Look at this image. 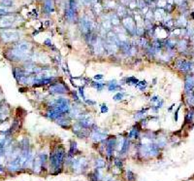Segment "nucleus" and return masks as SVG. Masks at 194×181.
<instances>
[{
  "label": "nucleus",
  "instance_id": "f257e3e1",
  "mask_svg": "<svg viewBox=\"0 0 194 181\" xmlns=\"http://www.w3.org/2000/svg\"><path fill=\"white\" fill-rule=\"evenodd\" d=\"M65 149L63 146H58L52 153L51 156V166L54 169H61L62 163L65 159Z\"/></svg>",
  "mask_w": 194,
  "mask_h": 181
},
{
  "label": "nucleus",
  "instance_id": "f03ea898",
  "mask_svg": "<svg viewBox=\"0 0 194 181\" xmlns=\"http://www.w3.org/2000/svg\"><path fill=\"white\" fill-rule=\"evenodd\" d=\"M174 67L179 72L189 74L194 67V61L192 60H187L185 58H179L174 62Z\"/></svg>",
  "mask_w": 194,
  "mask_h": 181
},
{
  "label": "nucleus",
  "instance_id": "7ed1b4c3",
  "mask_svg": "<svg viewBox=\"0 0 194 181\" xmlns=\"http://www.w3.org/2000/svg\"><path fill=\"white\" fill-rule=\"evenodd\" d=\"M122 26L125 28V31L131 36H136V23L132 16H126L122 19Z\"/></svg>",
  "mask_w": 194,
  "mask_h": 181
},
{
  "label": "nucleus",
  "instance_id": "20e7f679",
  "mask_svg": "<svg viewBox=\"0 0 194 181\" xmlns=\"http://www.w3.org/2000/svg\"><path fill=\"white\" fill-rule=\"evenodd\" d=\"M1 40L5 43H11L20 39V32L17 30H4L0 34Z\"/></svg>",
  "mask_w": 194,
  "mask_h": 181
},
{
  "label": "nucleus",
  "instance_id": "39448f33",
  "mask_svg": "<svg viewBox=\"0 0 194 181\" xmlns=\"http://www.w3.org/2000/svg\"><path fill=\"white\" fill-rule=\"evenodd\" d=\"M6 57L10 61H24L28 58V53H24V52L14 47L12 50L8 51Z\"/></svg>",
  "mask_w": 194,
  "mask_h": 181
},
{
  "label": "nucleus",
  "instance_id": "423d86ee",
  "mask_svg": "<svg viewBox=\"0 0 194 181\" xmlns=\"http://www.w3.org/2000/svg\"><path fill=\"white\" fill-rule=\"evenodd\" d=\"M50 93L52 95H64L68 92V88L63 83H54L50 86Z\"/></svg>",
  "mask_w": 194,
  "mask_h": 181
},
{
  "label": "nucleus",
  "instance_id": "0eeeda50",
  "mask_svg": "<svg viewBox=\"0 0 194 181\" xmlns=\"http://www.w3.org/2000/svg\"><path fill=\"white\" fill-rule=\"evenodd\" d=\"M16 23V16L15 15H5L1 16L0 18V27L1 28H7L11 27Z\"/></svg>",
  "mask_w": 194,
  "mask_h": 181
},
{
  "label": "nucleus",
  "instance_id": "6e6552de",
  "mask_svg": "<svg viewBox=\"0 0 194 181\" xmlns=\"http://www.w3.org/2000/svg\"><path fill=\"white\" fill-rule=\"evenodd\" d=\"M194 90V74L189 73L185 75V92L187 93Z\"/></svg>",
  "mask_w": 194,
  "mask_h": 181
},
{
  "label": "nucleus",
  "instance_id": "1a4fd4ad",
  "mask_svg": "<svg viewBox=\"0 0 194 181\" xmlns=\"http://www.w3.org/2000/svg\"><path fill=\"white\" fill-rule=\"evenodd\" d=\"M106 134L104 133V131H100L99 128H94V130H91V133H90V137L93 139V140L95 141H102V140H104V139H106Z\"/></svg>",
  "mask_w": 194,
  "mask_h": 181
},
{
  "label": "nucleus",
  "instance_id": "9d476101",
  "mask_svg": "<svg viewBox=\"0 0 194 181\" xmlns=\"http://www.w3.org/2000/svg\"><path fill=\"white\" fill-rule=\"evenodd\" d=\"M153 14H154V20H156V22H162V20H164L165 17H166L167 12L165 11V9L157 8L155 11H153Z\"/></svg>",
  "mask_w": 194,
  "mask_h": 181
},
{
  "label": "nucleus",
  "instance_id": "9b49d317",
  "mask_svg": "<svg viewBox=\"0 0 194 181\" xmlns=\"http://www.w3.org/2000/svg\"><path fill=\"white\" fill-rule=\"evenodd\" d=\"M15 48L19 49V50L24 52V53H29L31 49V44L27 41H20L15 45Z\"/></svg>",
  "mask_w": 194,
  "mask_h": 181
},
{
  "label": "nucleus",
  "instance_id": "f8f14e48",
  "mask_svg": "<svg viewBox=\"0 0 194 181\" xmlns=\"http://www.w3.org/2000/svg\"><path fill=\"white\" fill-rule=\"evenodd\" d=\"M177 48H178V51L179 53L181 54H185L186 52L188 51V41L186 39H182L178 41V45H177Z\"/></svg>",
  "mask_w": 194,
  "mask_h": 181
},
{
  "label": "nucleus",
  "instance_id": "ddd939ff",
  "mask_svg": "<svg viewBox=\"0 0 194 181\" xmlns=\"http://www.w3.org/2000/svg\"><path fill=\"white\" fill-rule=\"evenodd\" d=\"M55 122H56V124L59 125V126L62 128H69L70 125H71V120H70V118H66L65 114L63 115V116L59 117L58 119H56Z\"/></svg>",
  "mask_w": 194,
  "mask_h": 181
},
{
  "label": "nucleus",
  "instance_id": "4468645a",
  "mask_svg": "<svg viewBox=\"0 0 194 181\" xmlns=\"http://www.w3.org/2000/svg\"><path fill=\"white\" fill-rule=\"evenodd\" d=\"M108 90L109 92H119L121 90V84H118V81L116 80H113V81H110L108 83Z\"/></svg>",
  "mask_w": 194,
  "mask_h": 181
},
{
  "label": "nucleus",
  "instance_id": "2eb2a0df",
  "mask_svg": "<svg viewBox=\"0 0 194 181\" xmlns=\"http://www.w3.org/2000/svg\"><path fill=\"white\" fill-rule=\"evenodd\" d=\"M44 11L46 13H52L54 11V3L52 0H46L44 3Z\"/></svg>",
  "mask_w": 194,
  "mask_h": 181
},
{
  "label": "nucleus",
  "instance_id": "dca6fc26",
  "mask_svg": "<svg viewBox=\"0 0 194 181\" xmlns=\"http://www.w3.org/2000/svg\"><path fill=\"white\" fill-rule=\"evenodd\" d=\"M185 124H190L194 122V107H189V109L185 114Z\"/></svg>",
  "mask_w": 194,
  "mask_h": 181
},
{
  "label": "nucleus",
  "instance_id": "f3484780",
  "mask_svg": "<svg viewBox=\"0 0 194 181\" xmlns=\"http://www.w3.org/2000/svg\"><path fill=\"white\" fill-rule=\"evenodd\" d=\"M116 15L118 16V18H124V17L127 16V9H126V6L123 5H118L116 7Z\"/></svg>",
  "mask_w": 194,
  "mask_h": 181
},
{
  "label": "nucleus",
  "instance_id": "a211bd4d",
  "mask_svg": "<svg viewBox=\"0 0 194 181\" xmlns=\"http://www.w3.org/2000/svg\"><path fill=\"white\" fill-rule=\"evenodd\" d=\"M187 26V20H186L185 15H182L176 22V26L179 28H185Z\"/></svg>",
  "mask_w": 194,
  "mask_h": 181
},
{
  "label": "nucleus",
  "instance_id": "6ab92c4d",
  "mask_svg": "<svg viewBox=\"0 0 194 181\" xmlns=\"http://www.w3.org/2000/svg\"><path fill=\"white\" fill-rule=\"evenodd\" d=\"M107 19L112 23L113 26H118V24L121 23V20H119L118 16L116 15V13H112V14H110V15H109V16L107 17Z\"/></svg>",
  "mask_w": 194,
  "mask_h": 181
},
{
  "label": "nucleus",
  "instance_id": "aec40b11",
  "mask_svg": "<svg viewBox=\"0 0 194 181\" xmlns=\"http://www.w3.org/2000/svg\"><path fill=\"white\" fill-rule=\"evenodd\" d=\"M103 10H104V7H103V5H101L100 3L96 2L93 4V11L96 15H101L102 12H103Z\"/></svg>",
  "mask_w": 194,
  "mask_h": 181
},
{
  "label": "nucleus",
  "instance_id": "412c9836",
  "mask_svg": "<svg viewBox=\"0 0 194 181\" xmlns=\"http://www.w3.org/2000/svg\"><path fill=\"white\" fill-rule=\"evenodd\" d=\"M128 148H129V138H125L123 139L122 146L121 148V154H125L128 151Z\"/></svg>",
  "mask_w": 194,
  "mask_h": 181
},
{
  "label": "nucleus",
  "instance_id": "4be33fe9",
  "mask_svg": "<svg viewBox=\"0 0 194 181\" xmlns=\"http://www.w3.org/2000/svg\"><path fill=\"white\" fill-rule=\"evenodd\" d=\"M12 12H13L12 7H5V6L0 5V15L5 16V15H8L9 13H12Z\"/></svg>",
  "mask_w": 194,
  "mask_h": 181
},
{
  "label": "nucleus",
  "instance_id": "5701e85b",
  "mask_svg": "<svg viewBox=\"0 0 194 181\" xmlns=\"http://www.w3.org/2000/svg\"><path fill=\"white\" fill-rule=\"evenodd\" d=\"M116 2L114 0H106L105 3H104V8H107V9H115L116 8Z\"/></svg>",
  "mask_w": 194,
  "mask_h": 181
},
{
  "label": "nucleus",
  "instance_id": "b1692460",
  "mask_svg": "<svg viewBox=\"0 0 194 181\" xmlns=\"http://www.w3.org/2000/svg\"><path fill=\"white\" fill-rule=\"evenodd\" d=\"M166 143H167L166 137L160 136V137H157L156 138V145L158 146V147H163V146L166 145Z\"/></svg>",
  "mask_w": 194,
  "mask_h": 181
},
{
  "label": "nucleus",
  "instance_id": "393cba45",
  "mask_svg": "<svg viewBox=\"0 0 194 181\" xmlns=\"http://www.w3.org/2000/svg\"><path fill=\"white\" fill-rule=\"evenodd\" d=\"M91 86L93 87V88L95 89V90H97L98 92H101L102 90L104 89V87H105V85L103 84L102 82H92L91 83Z\"/></svg>",
  "mask_w": 194,
  "mask_h": 181
},
{
  "label": "nucleus",
  "instance_id": "a878e982",
  "mask_svg": "<svg viewBox=\"0 0 194 181\" xmlns=\"http://www.w3.org/2000/svg\"><path fill=\"white\" fill-rule=\"evenodd\" d=\"M77 151H78L77 143H76L75 141H74V142H72V143H71V146H70V150H69L68 156H69V157H72V156H74V154H76Z\"/></svg>",
  "mask_w": 194,
  "mask_h": 181
},
{
  "label": "nucleus",
  "instance_id": "bb28decb",
  "mask_svg": "<svg viewBox=\"0 0 194 181\" xmlns=\"http://www.w3.org/2000/svg\"><path fill=\"white\" fill-rule=\"evenodd\" d=\"M138 43H139V45H140L141 47H143L145 49H147V47H149V41H147V38L144 37V36L143 37H140Z\"/></svg>",
  "mask_w": 194,
  "mask_h": 181
},
{
  "label": "nucleus",
  "instance_id": "cd10ccee",
  "mask_svg": "<svg viewBox=\"0 0 194 181\" xmlns=\"http://www.w3.org/2000/svg\"><path fill=\"white\" fill-rule=\"evenodd\" d=\"M128 136H129L128 138H138L139 137V130L137 128H132V130L130 131Z\"/></svg>",
  "mask_w": 194,
  "mask_h": 181
},
{
  "label": "nucleus",
  "instance_id": "c85d7f7f",
  "mask_svg": "<svg viewBox=\"0 0 194 181\" xmlns=\"http://www.w3.org/2000/svg\"><path fill=\"white\" fill-rule=\"evenodd\" d=\"M123 97H124V93H123V92H118L114 96H113V99H114L115 101H121Z\"/></svg>",
  "mask_w": 194,
  "mask_h": 181
},
{
  "label": "nucleus",
  "instance_id": "c756f323",
  "mask_svg": "<svg viewBox=\"0 0 194 181\" xmlns=\"http://www.w3.org/2000/svg\"><path fill=\"white\" fill-rule=\"evenodd\" d=\"M0 5L5 7H12L14 5V0H0Z\"/></svg>",
  "mask_w": 194,
  "mask_h": 181
},
{
  "label": "nucleus",
  "instance_id": "7c9ffc66",
  "mask_svg": "<svg viewBox=\"0 0 194 181\" xmlns=\"http://www.w3.org/2000/svg\"><path fill=\"white\" fill-rule=\"evenodd\" d=\"M166 6H167V0H158L157 1V8L165 9Z\"/></svg>",
  "mask_w": 194,
  "mask_h": 181
},
{
  "label": "nucleus",
  "instance_id": "2f4dec72",
  "mask_svg": "<svg viewBox=\"0 0 194 181\" xmlns=\"http://www.w3.org/2000/svg\"><path fill=\"white\" fill-rule=\"evenodd\" d=\"M147 82L146 81H139V83L137 84V88H138L139 90H144L145 89H146V87H147Z\"/></svg>",
  "mask_w": 194,
  "mask_h": 181
},
{
  "label": "nucleus",
  "instance_id": "473e14b6",
  "mask_svg": "<svg viewBox=\"0 0 194 181\" xmlns=\"http://www.w3.org/2000/svg\"><path fill=\"white\" fill-rule=\"evenodd\" d=\"M78 95H79V96H80V97H82V99H83V100L86 99V96H84V87H80V88H79V90H78Z\"/></svg>",
  "mask_w": 194,
  "mask_h": 181
},
{
  "label": "nucleus",
  "instance_id": "72a5a7b5",
  "mask_svg": "<svg viewBox=\"0 0 194 181\" xmlns=\"http://www.w3.org/2000/svg\"><path fill=\"white\" fill-rule=\"evenodd\" d=\"M100 111H101V113H107L108 111H109V108H108V106H107V104L106 103H103V104H101V106H100Z\"/></svg>",
  "mask_w": 194,
  "mask_h": 181
},
{
  "label": "nucleus",
  "instance_id": "f704fd0d",
  "mask_svg": "<svg viewBox=\"0 0 194 181\" xmlns=\"http://www.w3.org/2000/svg\"><path fill=\"white\" fill-rule=\"evenodd\" d=\"M96 166H97V168H98V169L103 168V166H105V162L103 161V160H101V159L97 160V161H96Z\"/></svg>",
  "mask_w": 194,
  "mask_h": 181
},
{
  "label": "nucleus",
  "instance_id": "c9c22d12",
  "mask_svg": "<svg viewBox=\"0 0 194 181\" xmlns=\"http://www.w3.org/2000/svg\"><path fill=\"white\" fill-rule=\"evenodd\" d=\"M84 102H86L87 105H89V106L96 105V101H94V100H92V99H84Z\"/></svg>",
  "mask_w": 194,
  "mask_h": 181
},
{
  "label": "nucleus",
  "instance_id": "e433bc0d",
  "mask_svg": "<svg viewBox=\"0 0 194 181\" xmlns=\"http://www.w3.org/2000/svg\"><path fill=\"white\" fill-rule=\"evenodd\" d=\"M160 99H161V97H159L158 96H153L150 99V102L153 103V104H155V103H156Z\"/></svg>",
  "mask_w": 194,
  "mask_h": 181
},
{
  "label": "nucleus",
  "instance_id": "4c0bfd02",
  "mask_svg": "<svg viewBox=\"0 0 194 181\" xmlns=\"http://www.w3.org/2000/svg\"><path fill=\"white\" fill-rule=\"evenodd\" d=\"M81 3H82L83 5L84 6H89L92 4V2H91V0H80Z\"/></svg>",
  "mask_w": 194,
  "mask_h": 181
},
{
  "label": "nucleus",
  "instance_id": "58836bf2",
  "mask_svg": "<svg viewBox=\"0 0 194 181\" xmlns=\"http://www.w3.org/2000/svg\"><path fill=\"white\" fill-rule=\"evenodd\" d=\"M179 108H181V106L178 107V109L176 110V112H174V120L175 122H178V119H179Z\"/></svg>",
  "mask_w": 194,
  "mask_h": 181
},
{
  "label": "nucleus",
  "instance_id": "ea45409f",
  "mask_svg": "<svg viewBox=\"0 0 194 181\" xmlns=\"http://www.w3.org/2000/svg\"><path fill=\"white\" fill-rule=\"evenodd\" d=\"M127 176H128V179L129 180H134V179H135V175H134V173L132 172H130V170H128Z\"/></svg>",
  "mask_w": 194,
  "mask_h": 181
},
{
  "label": "nucleus",
  "instance_id": "a19ab883",
  "mask_svg": "<svg viewBox=\"0 0 194 181\" xmlns=\"http://www.w3.org/2000/svg\"><path fill=\"white\" fill-rule=\"evenodd\" d=\"M104 78V76H103V74H96V75H94V77H93V79L94 80H102Z\"/></svg>",
  "mask_w": 194,
  "mask_h": 181
},
{
  "label": "nucleus",
  "instance_id": "79ce46f5",
  "mask_svg": "<svg viewBox=\"0 0 194 181\" xmlns=\"http://www.w3.org/2000/svg\"><path fill=\"white\" fill-rule=\"evenodd\" d=\"M130 1H131V0H121V5H123V6H128Z\"/></svg>",
  "mask_w": 194,
  "mask_h": 181
},
{
  "label": "nucleus",
  "instance_id": "37998d69",
  "mask_svg": "<svg viewBox=\"0 0 194 181\" xmlns=\"http://www.w3.org/2000/svg\"><path fill=\"white\" fill-rule=\"evenodd\" d=\"M182 1H183V0H174V3H176L177 5H179Z\"/></svg>",
  "mask_w": 194,
  "mask_h": 181
},
{
  "label": "nucleus",
  "instance_id": "c03bdc74",
  "mask_svg": "<svg viewBox=\"0 0 194 181\" xmlns=\"http://www.w3.org/2000/svg\"><path fill=\"white\" fill-rule=\"evenodd\" d=\"M91 2H92V3H93V4H94V3H96V2H98V0H91Z\"/></svg>",
  "mask_w": 194,
  "mask_h": 181
},
{
  "label": "nucleus",
  "instance_id": "a18cd8bd",
  "mask_svg": "<svg viewBox=\"0 0 194 181\" xmlns=\"http://www.w3.org/2000/svg\"><path fill=\"white\" fill-rule=\"evenodd\" d=\"M193 107H194V101H193Z\"/></svg>",
  "mask_w": 194,
  "mask_h": 181
},
{
  "label": "nucleus",
  "instance_id": "49530a36",
  "mask_svg": "<svg viewBox=\"0 0 194 181\" xmlns=\"http://www.w3.org/2000/svg\"><path fill=\"white\" fill-rule=\"evenodd\" d=\"M154 1H158V0H154Z\"/></svg>",
  "mask_w": 194,
  "mask_h": 181
},
{
  "label": "nucleus",
  "instance_id": "de8ad7c7",
  "mask_svg": "<svg viewBox=\"0 0 194 181\" xmlns=\"http://www.w3.org/2000/svg\"><path fill=\"white\" fill-rule=\"evenodd\" d=\"M193 9H194V4H193Z\"/></svg>",
  "mask_w": 194,
  "mask_h": 181
},
{
  "label": "nucleus",
  "instance_id": "09e8293b",
  "mask_svg": "<svg viewBox=\"0 0 194 181\" xmlns=\"http://www.w3.org/2000/svg\"><path fill=\"white\" fill-rule=\"evenodd\" d=\"M185 1H187V0H185Z\"/></svg>",
  "mask_w": 194,
  "mask_h": 181
}]
</instances>
